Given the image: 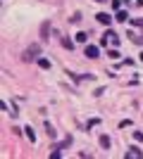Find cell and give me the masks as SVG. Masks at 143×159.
<instances>
[{
  "mask_svg": "<svg viewBox=\"0 0 143 159\" xmlns=\"http://www.w3.org/2000/svg\"><path fill=\"white\" fill-rule=\"evenodd\" d=\"M124 159H143V150H138L136 145H131L126 152H124Z\"/></svg>",
  "mask_w": 143,
  "mask_h": 159,
  "instance_id": "cell-1",
  "label": "cell"
},
{
  "mask_svg": "<svg viewBox=\"0 0 143 159\" xmlns=\"http://www.w3.org/2000/svg\"><path fill=\"white\" fill-rule=\"evenodd\" d=\"M38 55H41V45H31L26 52H24V60L29 62V60H34V57H38Z\"/></svg>",
  "mask_w": 143,
  "mask_h": 159,
  "instance_id": "cell-2",
  "label": "cell"
},
{
  "mask_svg": "<svg viewBox=\"0 0 143 159\" xmlns=\"http://www.w3.org/2000/svg\"><path fill=\"white\" fill-rule=\"evenodd\" d=\"M83 55H86V57H88V60H95V57H100V55H98V45H86V50H83Z\"/></svg>",
  "mask_w": 143,
  "mask_h": 159,
  "instance_id": "cell-3",
  "label": "cell"
},
{
  "mask_svg": "<svg viewBox=\"0 0 143 159\" xmlns=\"http://www.w3.org/2000/svg\"><path fill=\"white\" fill-rule=\"evenodd\" d=\"M95 19L100 21V24H105V26H107L110 21H112V17H110V14H107V12H100V14H95Z\"/></svg>",
  "mask_w": 143,
  "mask_h": 159,
  "instance_id": "cell-4",
  "label": "cell"
},
{
  "mask_svg": "<svg viewBox=\"0 0 143 159\" xmlns=\"http://www.w3.org/2000/svg\"><path fill=\"white\" fill-rule=\"evenodd\" d=\"M115 19H117V21H126V19H129V12H126V10H117Z\"/></svg>",
  "mask_w": 143,
  "mask_h": 159,
  "instance_id": "cell-5",
  "label": "cell"
},
{
  "mask_svg": "<svg viewBox=\"0 0 143 159\" xmlns=\"http://www.w3.org/2000/svg\"><path fill=\"white\" fill-rule=\"evenodd\" d=\"M48 33H50V24H48V21H43V26H41V36H43V40H45V38H50Z\"/></svg>",
  "mask_w": 143,
  "mask_h": 159,
  "instance_id": "cell-6",
  "label": "cell"
},
{
  "mask_svg": "<svg viewBox=\"0 0 143 159\" xmlns=\"http://www.w3.org/2000/svg\"><path fill=\"white\" fill-rule=\"evenodd\" d=\"M100 147L102 150H110V135H100Z\"/></svg>",
  "mask_w": 143,
  "mask_h": 159,
  "instance_id": "cell-7",
  "label": "cell"
},
{
  "mask_svg": "<svg viewBox=\"0 0 143 159\" xmlns=\"http://www.w3.org/2000/svg\"><path fill=\"white\" fill-rule=\"evenodd\" d=\"M76 43H88V33L79 31V33H76Z\"/></svg>",
  "mask_w": 143,
  "mask_h": 159,
  "instance_id": "cell-8",
  "label": "cell"
},
{
  "mask_svg": "<svg viewBox=\"0 0 143 159\" xmlns=\"http://www.w3.org/2000/svg\"><path fill=\"white\" fill-rule=\"evenodd\" d=\"M38 66H41V69H50V60H45V57H38Z\"/></svg>",
  "mask_w": 143,
  "mask_h": 159,
  "instance_id": "cell-9",
  "label": "cell"
},
{
  "mask_svg": "<svg viewBox=\"0 0 143 159\" xmlns=\"http://www.w3.org/2000/svg\"><path fill=\"white\" fill-rule=\"evenodd\" d=\"M110 57H112V60H119V57H122V55H119V50H117V48H112V50H110Z\"/></svg>",
  "mask_w": 143,
  "mask_h": 159,
  "instance_id": "cell-10",
  "label": "cell"
},
{
  "mask_svg": "<svg viewBox=\"0 0 143 159\" xmlns=\"http://www.w3.org/2000/svg\"><path fill=\"white\" fill-rule=\"evenodd\" d=\"M24 131H26L29 140H36V133H34V128H31V126H26V128H24Z\"/></svg>",
  "mask_w": 143,
  "mask_h": 159,
  "instance_id": "cell-11",
  "label": "cell"
},
{
  "mask_svg": "<svg viewBox=\"0 0 143 159\" xmlns=\"http://www.w3.org/2000/svg\"><path fill=\"white\" fill-rule=\"evenodd\" d=\"M69 21H72V24H79V21H81V14H79V12L72 14V17H69Z\"/></svg>",
  "mask_w": 143,
  "mask_h": 159,
  "instance_id": "cell-12",
  "label": "cell"
},
{
  "mask_svg": "<svg viewBox=\"0 0 143 159\" xmlns=\"http://www.w3.org/2000/svg\"><path fill=\"white\" fill-rule=\"evenodd\" d=\"M131 24H134V26H141V29H143V17H138V19H131Z\"/></svg>",
  "mask_w": 143,
  "mask_h": 159,
  "instance_id": "cell-13",
  "label": "cell"
},
{
  "mask_svg": "<svg viewBox=\"0 0 143 159\" xmlns=\"http://www.w3.org/2000/svg\"><path fill=\"white\" fill-rule=\"evenodd\" d=\"M62 45H64V48H74V43H72V40H67V38H62Z\"/></svg>",
  "mask_w": 143,
  "mask_h": 159,
  "instance_id": "cell-14",
  "label": "cell"
},
{
  "mask_svg": "<svg viewBox=\"0 0 143 159\" xmlns=\"http://www.w3.org/2000/svg\"><path fill=\"white\" fill-rule=\"evenodd\" d=\"M134 138H136V140H143V133H141V131H134Z\"/></svg>",
  "mask_w": 143,
  "mask_h": 159,
  "instance_id": "cell-15",
  "label": "cell"
},
{
  "mask_svg": "<svg viewBox=\"0 0 143 159\" xmlns=\"http://www.w3.org/2000/svg\"><path fill=\"white\" fill-rule=\"evenodd\" d=\"M95 2H112V0H95Z\"/></svg>",
  "mask_w": 143,
  "mask_h": 159,
  "instance_id": "cell-16",
  "label": "cell"
},
{
  "mask_svg": "<svg viewBox=\"0 0 143 159\" xmlns=\"http://www.w3.org/2000/svg\"><path fill=\"white\" fill-rule=\"evenodd\" d=\"M141 62H143V52H141Z\"/></svg>",
  "mask_w": 143,
  "mask_h": 159,
  "instance_id": "cell-17",
  "label": "cell"
}]
</instances>
